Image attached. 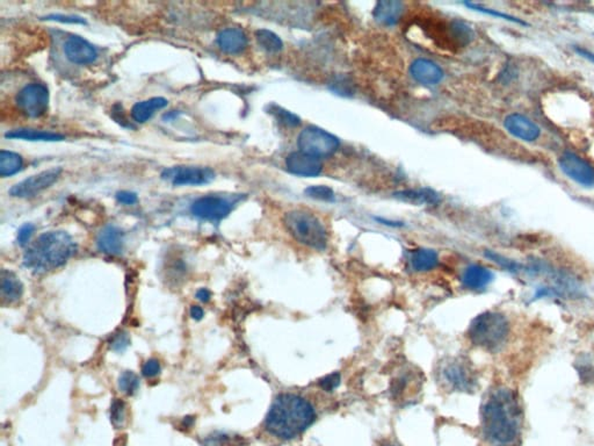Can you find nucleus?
Masks as SVG:
<instances>
[{
  "label": "nucleus",
  "instance_id": "obj_1",
  "mask_svg": "<svg viewBox=\"0 0 594 446\" xmlns=\"http://www.w3.org/2000/svg\"><path fill=\"white\" fill-rule=\"evenodd\" d=\"M316 420L314 405L296 394L277 396L270 405L265 427L268 432L281 440H292L303 434Z\"/></svg>",
  "mask_w": 594,
  "mask_h": 446
},
{
  "label": "nucleus",
  "instance_id": "obj_42",
  "mask_svg": "<svg viewBox=\"0 0 594 446\" xmlns=\"http://www.w3.org/2000/svg\"><path fill=\"white\" fill-rule=\"evenodd\" d=\"M115 446H124V443H123L122 440H120V445L115 443Z\"/></svg>",
  "mask_w": 594,
  "mask_h": 446
},
{
  "label": "nucleus",
  "instance_id": "obj_24",
  "mask_svg": "<svg viewBox=\"0 0 594 446\" xmlns=\"http://www.w3.org/2000/svg\"><path fill=\"white\" fill-rule=\"evenodd\" d=\"M7 138L23 140V141L56 142L63 141L64 136L57 133L38 130V129H14L5 134Z\"/></svg>",
  "mask_w": 594,
  "mask_h": 446
},
{
  "label": "nucleus",
  "instance_id": "obj_26",
  "mask_svg": "<svg viewBox=\"0 0 594 446\" xmlns=\"http://www.w3.org/2000/svg\"><path fill=\"white\" fill-rule=\"evenodd\" d=\"M23 160L21 156L13 151H0V176H14L22 169Z\"/></svg>",
  "mask_w": 594,
  "mask_h": 446
},
{
  "label": "nucleus",
  "instance_id": "obj_19",
  "mask_svg": "<svg viewBox=\"0 0 594 446\" xmlns=\"http://www.w3.org/2000/svg\"><path fill=\"white\" fill-rule=\"evenodd\" d=\"M492 280H494V274L482 265H470L463 272V285L472 291L484 289Z\"/></svg>",
  "mask_w": 594,
  "mask_h": 446
},
{
  "label": "nucleus",
  "instance_id": "obj_39",
  "mask_svg": "<svg viewBox=\"0 0 594 446\" xmlns=\"http://www.w3.org/2000/svg\"><path fill=\"white\" fill-rule=\"evenodd\" d=\"M189 314H191V316L194 320L200 321L205 316V311H203V309L200 306H192L191 311H189Z\"/></svg>",
  "mask_w": 594,
  "mask_h": 446
},
{
  "label": "nucleus",
  "instance_id": "obj_33",
  "mask_svg": "<svg viewBox=\"0 0 594 446\" xmlns=\"http://www.w3.org/2000/svg\"><path fill=\"white\" fill-rule=\"evenodd\" d=\"M130 344V338L126 333H119L114 335L110 342V348L114 351L122 352L128 348Z\"/></svg>",
  "mask_w": 594,
  "mask_h": 446
},
{
  "label": "nucleus",
  "instance_id": "obj_30",
  "mask_svg": "<svg viewBox=\"0 0 594 446\" xmlns=\"http://www.w3.org/2000/svg\"><path fill=\"white\" fill-rule=\"evenodd\" d=\"M110 421L114 427H123L126 422V403L121 399H114L110 405Z\"/></svg>",
  "mask_w": 594,
  "mask_h": 446
},
{
  "label": "nucleus",
  "instance_id": "obj_4",
  "mask_svg": "<svg viewBox=\"0 0 594 446\" xmlns=\"http://www.w3.org/2000/svg\"><path fill=\"white\" fill-rule=\"evenodd\" d=\"M283 221L288 233L297 242L318 251L327 248V229L323 222L314 214L303 209H294L285 215Z\"/></svg>",
  "mask_w": 594,
  "mask_h": 446
},
{
  "label": "nucleus",
  "instance_id": "obj_40",
  "mask_svg": "<svg viewBox=\"0 0 594 446\" xmlns=\"http://www.w3.org/2000/svg\"><path fill=\"white\" fill-rule=\"evenodd\" d=\"M211 293L207 289H198V292H196V299H198V301L208 302L211 300Z\"/></svg>",
  "mask_w": 594,
  "mask_h": 446
},
{
  "label": "nucleus",
  "instance_id": "obj_37",
  "mask_svg": "<svg viewBox=\"0 0 594 446\" xmlns=\"http://www.w3.org/2000/svg\"><path fill=\"white\" fill-rule=\"evenodd\" d=\"M468 6L472 7V9H475V10L481 11V12L487 13V14H491V16H499V18H504V19L511 20V21L514 22H520L522 24V21L520 20L514 19L512 16H507V14H504V13L496 12V11L489 10V9H483V7L477 6V5H474V4H467Z\"/></svg>",
  "mask_w": 594,
  "mask_h": 446
},
{
  "label": "nucleus",
  "instance_id": "obj_16",
  "mask_svg": "<svg viewBox=\"0 0 594 446\" xmlns=\"http://www.w3.org/2000/svg\"><path fill=\"white\" fill-rule=\"evenodd\" d=\"M412 78L423 85H437L442 81L443 71L440 66L432 61L418 58L410 66Z\"/></svg>",
  "mask_w": 594,
  "mask_h": 446
},
{
  "label": "nucleus",
  "instance_id": "obj_11",
  "mask_svg": "<svg viewBox=\"0 0 594 446\" xmlns=\"http://www.w3.org/2000/svg\"><path fill=\"white\" fill-rule=\"evenodd\" d=\"M561 170L568 178L579 185H594V167L573 152H564L558 160Z\"/></svg>",
  "mask_w": 594,
  "mask_h": 446
},
{
  "label": "nucleus",
  "instance_id": "obj_13",
  "mask_svg": "<svg viewBox=\"0 0 594 446\" xmlns=\"http://www.w3.org/2000/svg\"><path fill=\"white\" fill-rule=\"evenodd\" d=\"M441 375L445 383L457 390H472L474 386V375L470 368L462 361H450L441 368Z\"/></svg>",
  "mask_w": 594,
  "mask_h": 446
},
{
  "label": "nucleus",
  "instance_id": "obj_27",
  "mask_svg": "<svg viewBox=\"0 0 594 446\" xmlns=\"http://www.w3.org/2000/svg\"><path fill=\"white\" fill-rule=\"evenodd\" d=\"M255 38L261 49L270 53H280L283 49V42L275 33L268 29H258L255 32Z\"/></svg>",
  "mask_w": 594,
  "mask_h": 446
},
{
  "label": "nucleus",
  "instance_id": "obj_20",
  "mask_svg": "<svg viewBox=\"0 0 594 446\" xmlns=\"http://www.w3.org/2000/svg\"><path fill=\"white\" fill-rule=\"evenodd\" d=\"M393 198L403 202L423 206V204H437L440 202V197L437 192L431 189H410L393 193Z\"/></svg>",
  "mask_w": 594,
  "mask_h": 446
},
{
  "label": "nucleus",
  "instance_id": "obj_25",
  "mask_svg": "<svg viewBox=\"0 0 594 446\" xmlns=\"http://www.w3.org/2000/svg\"><path fill=\"white\" fill-rule=\"evenodd\" d=\"M439 264L437 252L431 249H418L412 254L411 265L417 272L433 270Z\"/></svg>",
  "mask_w": 594,
  "mask_h": 446
},
{
  "label": "nucleus",
  "instance_id": "obj_15",
  "mask_svg": "<svg viewBox=\"0 0 594 446\" xmlns=\"http://www.w3.org/2000/svg\"><path fill=\"white\" fill-rule=\"evenodd\" d=\"M286 165L288 171L296 176L316 177L322 172L321 160L303 151L292 152L287 157Z\"/></svg>",
  "mask_w": 594,
  "mask_h": 446
},
{
  "label": "nucleus",
  "instance_id": "obj_7",
  "mask_svg": "<svg viewBox=\"0 0 594 446\" xmlns=\"http://www.w3.org/2000/svg\"><path fill=\"white\" fill-rule=\"evenodd\" d=\"M242 199L240 195L223 197V195H205L196 199L191 206V212L195 217L205 221H221L226 219L237 202Z\"/></svg>",
  "mask_w": 594,
  "mask_h": 446
},
{
  "label": "nucleus",
  "instance_id": "obj_41",
  "mask_svg": "<svg viewBox=\"0 0 594 446\" xmlns=\"http://www.w3.org/2000/svg\"><path fill=\"white\" fill-rule=\"evenodd\" d=\"M578 51V53H580V55H583V56L586 57L588 60L594 62V53H588V51H582V49H578V51Z\"/></svg>",
  "mask_w": 594,
  "mask_h": 446
},
{
  "label": "nucleus",
  "instance_id": "obj_3",
  "mask_svg": "<svg viewBox=\"0 0 594 446\" xmlns=\"http://www.w3.org/2000/svg\"><path fill=\"white\" fill-rule=\"evenodd\" d=\"M77 251L73 237L65 232H49L38 236L23 256V264L36 274H44L63 266Z\"/></svg>",
  "mask_w": 594,
  "mask_h": 446
},
{
  "label": "nucleus",
  "instance_id": "obj_6",
  "mask_svg": "<svg viewBox=\"0 0 594 446\" xmlns=\"http://www.w3.org/2000/svg\"><path fill=\"white\" fill-rule=\"evenodd\" d=\"M299 148L305 154L318 158L330 157L339 149V140L318 127H307L299 133Z\"/></svg>",
  "mask_w": 594,
  "mask_h": 446
},
{
  "label": "nucleus",
  "instance_id": "obj_38",
  "mask_svg": "<svg viewBox=\"0 0 594 446\" xmlns=\"http://www.w3.org/2000/svg\"><path fill=\"white\" fill-rule=\"evenodd\" d=\"M46 19L55 20V21L58 22H66V24H85V21H84V19H82V18H78V16H58V14H57V16H48L47 18H46Z\"/></svg>",
  "mask_w": 594,
  "mask_h": 446
},
{
  "label": "nucleus",
  "instance_id": "obj_22",
  "mask_svg": "<svg viewBox=\"0 0 594 446\" xmlns=\"http://www.w3.org/2000/svg\"><path fill=\"white\" fill-rule=\"evenodd\" d=\"M403 10H404V5L397 0L378 1L375 6L374 18L376 21L383 25L393 26L400 20Z\"/></svg>",
  "mask_w": 594,
  "mask_h": 446
},
{
  "label": "nucleus",
  "instance_id": "obj_9",
  "mask_svg": "<svg viewBox=\"0 0 594 446\" xmlns=\"http://www.w3.org/2000/svg\"><path fill=\"white\" fill-rule=\"evenodd\" d=\"M161 180L173 186L207 185L215 180V172L208 167L178 165L167 167L161 172Z\"/></svg>",
  "mask_w": 594,
  "mask_h": 446
},
{
  "label": "nucleus",
  "instance_id": "obj_35",
  "mask_svg": "<svg viewBox=\"0 0 594 446\" xmlns=\"http://www.w3.org/2000/svg\"><path fill=\"white\" fill-rule=\"evenodd\" d=\"M117 200L120 204H127V206H132L139 202V197L134 192L130 191H120L117 193Z\"/></svg>",
  "mask_w": 594,
  "mask_h": 446
},
{
  "label": "nucleus",
  "instance_id": "obj_32",
  "mask_svg": "<svg viewBox=\"0 0 594 446\" xmlns=\"http://www.w3.org/2000/svg\"><path fill=\"white\" fill-rule=\"evenodd\" d=\"M161 363H159L157 359H149V361H145L143 366H142V374H143L145 378L157 377L158 374L161 373Z\"/></svg>",
  "mask_w": 594,
  "mask_h": 446
},
{
  "label": "nucleus",
  "instance_id": "obj_34",
  "mask_svg": "<svg viewBox=\"0 0 594 446\" xmlns=\"http://www.w3.org/2000/svg\"><path fill=\"white\" fill-rule=\"evenodd\" d=\"M35 227L33 226L32 223H26L23 226L20 228L19 232H18V243L21 247H26V245L28 244L29 241H31V237H32L33 234H34Z\"/></svg>",
  "mask_w": 594,
  "mask_h": 446
},
{
  "label": "nucleus",
  "instance_id": "obj_28",
  "mask_svg": "<svg viewBox=\"0 0 594 446\" xmlns=\"http://www.w3.org/2000/svg\"><path fill=\"white\" fill-rule=\"evenodd\" d=\"M139 380L137 375L132 371H124L119 378V388L122 393L132 395L139 390Z\"/></svg>",
  "mask_w": 594,
  "mask_h": 446
},
{
  "label": "nucleus",
  "instance_id": "obj_21",
  "mask_svg": "<svg viewBox=\"0 0 594 446\" xmlns=\"http://www.w3.org/2000/svg\"><path fill=\"white\" fill-rule=\"evenodd\" d=\"M169 104L165 98H150L148 100L139 101L132 108V118L135 123H144L154 117L158 110H163Z\"/></svg>",
  "mask_w": 594,
  "mask_h": 446
},
{
  "label": "nucleus",
  "instance_id": "obj_12",
  "mask_svg": "<svg viewBox=\"0 0 594 446\" xmlns=\"http://www.w3.org/2000/svg\"><path fill=\"white\" fill-rule=\"evenodd\" d=\"M64 53L71 63L78 66L95 63L97 58L95 46L78 35H71L66 38L64 42Z\"/></svg>",
  "mask_w": 594,
  "mask_h": 446
},
{
  "label": "nucleus",
  "instance_id": "obj_18",
  "mask_svg": "<svg viewBox=\"0 0 594 446\" xmlns=\"http://www.w3.org/2000/svg\"><path fill=\"white\" fill-rule=\"evenodd\" d=\"M97 249L104 254L117 256L124 248V234L115 226H106L101 230L97 239Z\"/></svg>",
  "mask_w": 594,
  "mask_h": 446
},
{
  "label": "nucleus",
  "instance_id": "obj_29",
  "mask_svg": "<svg viewBox=\"0 0 594 446\" xmlns=\"http://www.w3.org/2000/svg\"><path fill=\"white\" fill-rule=\"evenodd\" d=\"M304 193L305 195H308L309 198L321 200V202H332L336 199L334 190L325 185L309 186Z\"/></svg>",
  "mask_w": 594,
  "mask_h": 446
},
{
  "label": "nucleus",
  "instance_id": "obj_10",
  "mask_svg": "<svg viewBox=\"0 0 594 446\" xmlns=\"http://www.w3.org/2000/svg\"><path fill=\"white\" fill-rule=\"evenodd\" d=\"M62 173L60 167H51L48 170L36 173L25 180L18 182L10 190V195L14 198H33L44 190L49 189L58 180Z\"/></svg>",
  "mask_w": 594,
  "mask_h": 446
},
{
  "label": "nucleus",
  "instance_id": "obj_8",
  "mask_svg": "<svg viewBox=\"0 0 594 446\" xmlns=\"http://www.w3.org/2000/svg\"><path fill=\"white\" fill-rule=\"evenodd\" d=\"M16 103L26 117L38 119L47 113L49 106V91L47 86L38 83H32L18 92Z\"/></svg>",
  "mask_w": 594,
  "mask_h": 446
},
{
  "label": "nucleus",
  "instance_id": "obj_2",
  "mask_svg": "<svg viewBox=\"0 0 594 446\" xmlns=\"http://www.w3.org/2000/svg\"><path fill=\"white\" fill-rule=\"evenodd\" d=\"M485 434L500 444L512 443L520 431V407L509 390H494L482 413Z\"/></svg>",
  "mask_w": 594,
  "mask_h": 446
},
{
  "label": "nucleus",
  "instance_id": "obj_17",
  "mask_svg": "<svg viewBox=\"0 0 594 446\" xmlns=\"http://www.w3.org/2000/svg\"><path fill=\"white\" fill-rule=\"evenodd\" d=\"M216 43L221 51L224 53L237 55L245 51L249 40L242 29L230 27V28L222 29L217 34Z\"/></svg>",
  "mask_w": 594,
  "mask_h": 446
},
{
  "label": "nucleus",
  "instance_id": "obj_5",
  "mask_svg": "<svg viewBox=\"0 0 594 446\" xmlns=\"http://www.w3.org/2000/svg\"><path fill=\"white\" fill-rule=\"evenodd\" d=\"M509 321L500 313L487 311L472 321L468 336L475 346L485 350H496L509 336Z\"/></svg>",
  "mask_w": 594,
  "mask_h": 446
},
{
  "label": "nucleus",
  "instance_id": "obj_23",
  "mask_svg": "<svg viewBox=\"0 0 594 446\" xmlns=\"http://www.w3.org/2000/svg\"><path fill=\"white\" fill-rule=\"evenodd\" d=\"M23 293V286L18 276L10 271L4 270L1 272V298L3 302L14 304L19 301Z\"/></svg>",
  "mask_w": 594,
  "mask_h": 446
},
{
  "label": "nucleus",
  "instance_id": "obj_36",
  "mask_svg": "<svg viewBox=\"0 0 594 446\" xmlns=\"http://www.w3.org/2000/svg\"><path fill=\"white\" fill-rule=\"evenodd\" d=\"M340 383V375L338 373L331 374V375H327L325 377L324 379H322L321 385L322 388L323 390H327V392H330V390H334V388L338 387V385Z\"/></svg>",
  "mask_w": 594,
  "mask_h": 446
},
{
  "label": "nucleus",
  "instance_id": "obj_14",
  "mask_svg": "<svg viewBox=\"0 0 594 446\" xmlns=\"http://www.w3.org/2000/svg\"><path fill=\"white\" fill-rule=\"evenodd\" d=\"M504 126L511 135L521 141L534 142L540 138V128L531 120L521 114H509L504 121Z\"/></svg>",
  "mask_w": 594,
  "mask_h": 446
},
{
  "label": "nucleus",
  "instance_id": "obj_31",
  "mask_svg": "<svg viewBox=\"0 0 594 446\" xmlns=\"http://www.w3.org/2000/svg\"><path fill=\"white\" fill-rule=\"evenodd\" d=\"M270 113H273L274 117L277 118L281 123L286 125V126L297 127L301 125V119L297 115L292 114L290 110H285L282 107L273 105L270 107Z\"/></svg>",
  "mask_w": 594,
  "mask_h": 446
}]
</instances>
